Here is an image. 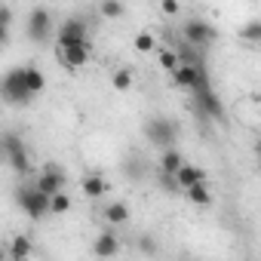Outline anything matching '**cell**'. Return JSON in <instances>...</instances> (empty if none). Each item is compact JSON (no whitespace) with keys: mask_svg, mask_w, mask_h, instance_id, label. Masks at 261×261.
<instances>
[{"mask_svg":"<svg viewBox=\"0 0 261 261\" xmlns=\"http://www.w3.org/2000/svg\"><path fill=\"white\" fill-rule=\"evenodd\" d=\"M0 98L7 105H13V108H25V105H31L37 98L25 83V68H13V71H7L0 77Z\"/></svg>","mask_w":261,"mask_h":261,"instance_id":"obj_1","label":"cell"},{"mask_svg":"<svg viewBox=\"0 0 261 261\" xmlns=\"http://www.w3.org/2000/svg\"><path fill=\"white\" fill-rule=\"evenodd\" d=\"M145 139L154 145V148H169V145H175L178 142V123L175 120H169V117H151L148 123H145Z\"/></svg>","mask_w":261,"mask_h":261,"instance_id":"obj_2","label":"cell"},{"mask_svg":"<svg viewBox=\"0 0 261 261\" xmlns=\"http://www.w3.org/2000/svg\"><path fill=\"white\" fill-rule=\"evenodd\" d=\"M16 203H19V209L28 215V218H43V215H49V197L43 194V191H37L34 185H22V188H16Z\"/></svg>","mask_w":261,"mask_h":261,"instance_id":"obj_3","label":"cell"},{"mask_svg":"<svg viewBox=\"0 0 261 261\" xmlns=\"http://www.w3.org/2000/svg\"><path fill=\"white\" fill-rule=\"evenodd\" d=\"M181 37H185V43L194 46V49H209V46L218 40V31H215L209 22H203V19H188L185 28H181Z\"/></svg>","mask_w":261,"mask_h":261,"instance_id":"obj_4","label":"cell"},{"mask_svg":"<svg viewBox=\"0 0 261 261\" xmlns=\"http://www.w3.org/2000/svg\"><path fill=\"white\" fill-rule=\"evenodd\" d=\"M56 43H59V49H62V46H77V43H89L86 19H80V16H68V19L56 28Z\"/></svg>","mask_w":261,"mask_h":261,"instance_id":"obj_5","label":"cell"},{"mask_svg":"<svg viewBox=\"0 0 261 261\" xmlns=\"http://www.w3.org/2000/svg\"><path fill=\"white\" fill-rule=\"evenodd\" d=\"M172 80H175V86L194 92L197 86L209 83V74H206V65L203 62H197V65L194 62H178V68L172 71Z\"/></svg>","mask_w":261,"mask_h":261,"instance_id":"obj_6","label":"cell"},{"mask_svg":"<svg viewBox=\"0 0 261 261\" xmlns=\"http://www.w3.org/2000/svg\"><path fill=\"white\" fill-rule=\"evenodd\" d=\"M25 28H28V40H31V43H49V37H53V31H56V28H53V13H49V10H40V7L31 10Z\"/></svg>","mask_w":261,"mask_h":261,"instance_id":"obj_7","label":"cell"},{"mask_svg":"<svg viewBox=\"0 0 261 261\" xmlns=\"http://www.w3.org/2000/svg\"><path fill=\"white\" fill-rule=\"evenodd\" d=\"M191 95L197 98V108H200V111H203L206 117H212V120L224 123V105H221L218 92L212 89V83H203V86H197V89H194Z\"/></svg>","mask_w":261,"mask_h":261,"instance_id":"obj_8","label":"cell"},{"mask_svg":"<svg viewBox=\"0 0 261 261\" xmlns=\"http://www.w3.org/2000/svg\"><path fill=\"white\" fill-rule=\"evenodd\" d=\"M65 185H68V175L56 166V163H46L43 166V172L37 175V181H34V188L37 191H43L46 197H53L56 191H65Z\"/></svg>","mask_w":261,"mask_h":261,"instance_id":"obj_9","label":"cell"},{"mask_svg":"<svg viewBox=\"0 0 261 261\" xmlns=\"http://www.w3.org/2000/svg\"><path fill=\"white\" fill-rule=\"evenodd\" d=\"M89 56H92V43H77V46H62L59 49V62L71 71L83 68L89 62Z\"/></svg>","mask_w":261,"mask_h":261,"instance_id":"obj_10","label":"cell"},{"mask_svg":"<svg viewBox=\"0 0 261 261\" xmlns=\"http://www.w3.org/2000/svg\"><path fill=\"white\" fill-rule=\"evenodd\" d=\"M92 252H95L98 258H111V255H117V252H120V240H117L114 227H108V230H101V233L95 237Z\"/></svg>","mask_w":261,"mask_h":261,"instance_id":"obj_11","label":"cell"},{"mask_svg":"<svg viewBox=\"0 0 261 261\" xmlns=\"http://www.w3.org/2000/svg\"><path fill=\"white\" fill-rule=\"evenodd\" d=\"M172 178H175V185H178V191H185L188 185H197V181H206V172L203 169H197V166H191V163H181L175 172H172Z\"/></svg>","mask_w":261,"mask_h":261,"instance_id":"obj_12","label":"cell"},{"mask_svg":"<svg viewBox=\"0 0 261 261\" xmlns=\"http://www.w3.org/2000/svg\"><path fill=\"white\" fill-rule=\"evenodd\" d=\"M80 191H83L89 200H95V197H105V194L111 191V185H108L105 175H86V178L80 181Z\"/></svg>","mask_w":261,"mask_h":261,"instance_id":"obj_13","label":"cell"},{"mask_svg":"<svg viewBox=\"0 0 261 261\" xmlns=\"http://www.w3.org/2000/svg\"><path fill=\"white\" fill-rule=\"evenodd\" d=\"M194 206H212V191H209V185L206 181H197V185H188L185 191H181Z\"/></svg>","mask_w":261,"mask_h":261,"instance_id":"obj_14","label":"cell"},{"mask_svg":"<svg viewBox=\"0 0 261 261\" xmlns=\"http://www.w3.org/2000/svg\"><path fill=\"white\" fill-rule=\"evenodd\" d=\"M101 212H105V221H108L111 227H117V224H126V221H129V206H126V203H108Z\"/></svg>","mask_w":261,"mask_h":261,"instance_id":"obj_15","label":"cell"},{"mask_svg":"<svg viewBox=\"0 0 261 261\" xmlns=\"http://www.w3.org/2000/svg\"><path fill=\"white\" fill-rule=\"evenodd\" d=\"M181 163H185V157H181V154H178L172 145L160 151V172H169V175H172V172H175Z\"/></svg>","mask_w":261,"mask_h":261,"instance_id":"obj_16","label":"cell"},{"mask_svg":"<svg viewBox=\"0 0 261 261\" xmlns=\"http://www.w3.org/2000/svg\"><path fill=\"white\" fill-rule=\"evenodd\" d=\"M31 252H34V246H31V240H28V237H13V243L7 246V258H16V261L28 258Z\"/></svg>","mask_w":261,"mask_h":261,"instance_id":"obj_17","label":"cell"},{"mask_svg":"<svg viewBox=\"0 0 261 261\" xmlns=\"http://www.w3.org/2000/svg\"><path fill=\"white\" fill-rule=\"evenodd\" d=\"M25 83H28V89H31L34 95H40V92L46 89V77H43V71L34 68V65H25Z\"/></svg>","mask_w":261,"mask_h":261,"instance_id":"obj_18","label":"cell"},{"mask_svg":"<svg viewBox=\"0 0 261 261\" xmlns=\"http://www.w3.org/2000/svg\"><path fill=\"white\" fill-rule=\"evenodd\" d=\"M7 163L19 172V175H25L28 169H31V157H28V148H19V151H10L7 154Z\"/></svg>","mask_w":261,"mask_h":261,"instance_id":"obj_19","label":"cell"},{"mask_svg":"<svg viewBox=\"0 0 261 261\" xmlns=\"http://www.w3.org/2000/svg\"><path fill=\"white\" fill-rule=\"evenodd\" d=\"M98 13L105 19H123L126 16V7H123V0H101L98 4Z\"/></svg>","mask_w":261,"mask_h":261,"instance_id":"obj_20","label":"cell"},{"mask_svg":"<svg viewBox=\"0 0 261 261\" xmlns=\"http://www.w3.org/2000/svg\"><path fill=\"white\" fill-rule=\"evenodd\" d=\"M71 209V197L65 194V191H56L53 197H49V215H65Z\"/></svg>","mask_w":261,"mask_h":261,"instance_id":"obj_21","label":"cell"},{"mask_svg":"<svg viewBox=\"0 0 261 261\" xmlns=\"http://www.w3.org/2000/svg\"><path fill=\"white\" fill-rule=\"evenodd\" d=\"M111 83H114L117 92H129V89H133V74H129L126 68H117V71L111 74Z\"/></svg>","mask_w":261,"mask_h":261,"instance_id":"obj_22","label":"cell"},{"mask_svg":"<svg viewBox=\"0 0 261 261\" xmlns=\"http://www.w3.org/2000/svg\"><path fill=\"white\" fill-rule=\"evenodd\" d=\"M157 62L163 65V71L172 74V71L178 68V53H175V49H160V53H157Z\"/></svg>","mask_w":261,"mask_h":261,"instance_id":"obj_23","label":"cell"},{"mask_svg":"<svg viewBox=\"0 0 261 261\" xmlns=\"http://www.w3.org/2000/svg\"><path fill=\"white\" fill-rule=\"evenodd\" d=\"M240 37H243L246 43H258V40H261V22H258V19H252V22L243 28V34H240Z\"/></svg>","mask_w":261,"mask_h":261,"instance_id":"obj_24","label":"cell"},{"mask_svg":"<svg viewBox=\"0 0 261 261\" xmlns=\"http://www.w3.org/2000/svg\"><path fill=\"white\" fill-rule=\"evenodd\" d=\"M157 46V37L151 34V31H142V34H136V49L139 53H151Z\"/></svg>","mask_w":261,"mask_h":261,"instance_id":"obj_25","label":"cell"},{"mask_svg":"<svg viewBox=\"0 0 261 261\" xmlns=\"http://www.w3.org/2000/svg\"><path fill=\"white\" fill-rule=\"evenodd\" d=\"M123 169H126V175H129V178H142V175H145L142 160H126V166H123Z\"/></svg>","mask_w":261,"mask_h":261,"instance_id":"obj_26","label":"cell"},{"mask_svg":"<svg viewBox=\"0 0 261 261\" xmlns=\"http://www.w3.org/2000/svg\"><path fill=\"white\" fill-rule=\"evenodd\" d=\"M139 252H145V255H154V252H157V240H154L151 233L139 237Z\"/></svg>","mask_w":261,"mask_h":261,"instance_id":"obj_27","label":"cell"},{"mask_svg":"<svg viewBox=\"0 0 261 261\" xmlns=\"http://www.w3.org/2000/svg\"><path fill=\"white\" fill-rule=\"evenodd\" d=\"M160 10H163L166 16H178V10H181V7H178V0H163Z\"/></svg>","mask_w":261,"mask_h":261,"instance_id":"obj_28","label":"cell"},{"mask_svg":"<svg viewBox=\"0 0 261 261\" xmlns=\"http://www.w3.org/2000/svg\"><path fill=\"white\" fill-rule=\"evenodd\" d=\"M0 25H10L13 28V10L10 7H0Z\"/></svg>","mask_w":261,"mask_h":261,"instance_id":"obj_29","label":"cell"},{"mask_svg":"<svg viewBox=\"0 0 261 261\" xmlns=\"http://www.w3.org/2000/svg\"><path fill=\"white\" fill-rule=\"evenodd\" d=\"M10 31H13L10 25H0V46H7V43H10Z\"/></svg>","mask_w":261,"mask_h":261,"instance_id":"obj_30","label":"cell"},{"mask_svg":"<svg viewBox=\"0 0 261 261\" xmlns=\"http://www.w3.org/2000/svg\"><path fill=\"white\" fill-rule=\"evenodd\" d=\"M0 163H7V148H4V139H0Z\"/></svg>","mask_w":261,"mask_h":261,"instance_id":"obj_31","label":"cell"},{"mask_svg":"<svg viewBox=\"0 0 261 261\" xmlns=\"http://www.w3.org/2000/svg\"><path fill=\"white\" fill-rule=\"evenodd\" d=\"M4 258H7V249H4V246H0V261H4Z\"/></svg>","mask_w":261,"mask_h":261,"instance_id":"obj_32","label":"cell"}]
</instances>
